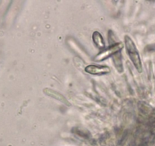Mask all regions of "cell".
Instances as JSON below:
<instances>
[{"label":"cell","instance_id":"1","mask_svg":"<svg viewBox=\"0 0 155 146\" xmlns=\"http://www.w3.org/2000/svg\"><path fill=\"white\" fill-rule=\"evenodd\" d=\"M125 45L126 48H127V52L130 59L133 62L135 67L137 68L138 71L141 72L142 71V62H141L140 57H139V53L136 49L134 42L129 36H125Z\"/></svg>","mask_w":155,"mask_h":146},{"label":"cell","instance_id":"2","mask_svg":"<svg viewBox=\"0 0 155 146\" xmlns=\"http://www.w3.org/2000/svg\"><path fill=\"white\" fill-rule=\"evenodd\" d=\"M123 47H124V45L121 43H117L114 44V45L110 46V47L102 50L101 53H98L95 57V62H101V61H104V59H107L108 57L111 56L112 55H114L116 53L120 52Z\"/></svg>","mask_w":155,"mask_h":146},{"label":"cell","instance_id":"3","mask_svg":"<svg viewBox=\"0 0 155 146\" xmlns=\"http://www.w3.org/2000/svg\"><path fill=\"white\" fill-rule=\"evenodd\" d=\"M86 71L89 74L95 75H101L107 74L110 71V69L109 67L102 66V65H88L86 68Z\"/></svg>","mask_w":155,"mask_h":146},{"label":"cell","instance_id":"4","mask_svg":"<svg viewBox=\"0 0 155 146\" xmlns=\"http://www.w3.org/2000/svg\"><path fill=\"white\" fill-rule=\"evenodd\" d=\"M44 92L47 94V95L50 96V97H52L54 99H57L58 100H60L61 102L64 103V104H67L68 106H70V103L68 101L66 98L64 97L62 94H61L60 93L57 92L55 91H53V90L49 89V88H45L44 89Z\"/></svg>","mask_w":155,"mask_h":146},{"label":"cell","instance_id":"5","mask_svg":"<svg viewBox=\"0 0 155 146\" xmlns=\"http://www.w3.org/2000/svg\"><path fill=\"white\" fill-rule=\"evenodd\" d=\"M92 40H93V42L95 43V45L99 49H104V40H103L102 36H101V33L98 31H95L92 34Z\"/></svg>","mask_w":155,"mask_h":146}]
</instances>
